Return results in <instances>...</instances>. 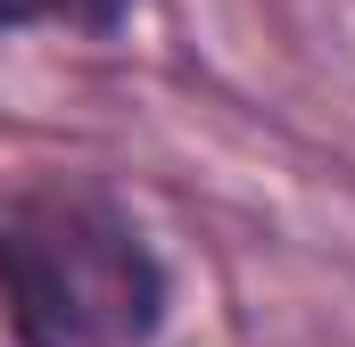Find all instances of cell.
<instances>
[{"mask_svg": "<svg viewBox=\"0 0 355 347\" xmlns=\"http://www.w3.org/2000/svg\"><path fill=\"white\" fill-rule=\"evenodd\" d=\"M166 257L83 182L0 207V323L17 347H149L166 323Z\"/></svg>", "mask_w": 355, "mask_h": 347, "instance_id": "obj_1", "label": "cell"}, {"mask_svg": "<svg viewBox=\"0 0 355 347\" xmlns=\"http://www.w3.org/2000/svg\"><path fill=\"white\" fill-rule=\"evenodd\" d=\"M132 0H0V33L17 25H75V33H116Z\"/></svg>", "mask_w": 355, "mask_h": 347, "instance_id": "obj_2", "label": "cell"}]
</instances>
